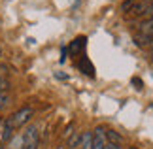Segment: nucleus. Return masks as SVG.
Segmentation results:
<instances>
[{
  "mask_svg": "<svg viewBox=\"0 0 153 149\" xmlns=\"http://www.w3.org/2000/svg\"><path fill=\"white\" fill-rule=\"evenodd\" d=\"M32 115H34V110L32 108H21V110H17L11 117H8V121H10V125L13 127L15 130L17 128H21V127H25V125L32 119Z\"/></svg>",
  "mask_w": 153,
  "mask_h": 149,
  "instance_id": "nucleus-1",
  "label": "nucleus"
},
{
  "mask_svg": "<svg viewBox=\"0 0 153 149\" xmlns=\"http://www.w3.org/2000/svg\"><path fill=\"white\" fill-rule=\"evenodd\" d=\"M21 149H38L40 144V136H38V127L36 125H30V127L25 128V132L21 136Z\"/></svg>",
  "mask_w": 153,
  "mask_h": 149,
  "instance_id": "nucleus-2",
  "label": "nucleus"
},
{
  "mask_svg": "<svg viewBox=\"0 0 153 149\" xmlns=\"http://www.w3.org/2000/svg\"><path fill=\"white\" fill-rule=\"evenodd\" d=\"M108 140H106V128L104 127H97L93 132V145L91 149H104Z\"/></svg>",
  "mask_w": 153,
  "mask_h": 149,
  "instance_id": "nucleus-3",
  "label": "nucleus"
},
{
  "mask_svg": "<svg viewBox=\"0 0 153 149\" xmlns=\"http://www.w3.org/2000/svg\"><path fill=\"white\" fill-rule=\"evenodd\" d=\"M85 42H87V40H85L83 36L76 38V40L72 42V44H70V55H78V53H79V51L85 47Z\"/></svg>",
  "mask_w": 153,
  "mask_h": 149,
  "instance_id": "nucleus-4",
  "label": "nucleus"
},
{
  "mask_svg": "<svg viewBox=\"0 0 153 149\" xmlns=\"http://www.w3.org/2000/svg\"><path fill=\"white\" fill-rule=\"evenodd\" d=\"M106 140H108L110 144H115V145L123 144V136L119 132H115V130H106Z\"/></svg>",
  "mask_w": 153,
  "mask_h": 149,
  "instance_id": "nucleus-5",
  "label": "nucleus"
},
{
  "mask_svg": "<svg viewBox=\"0 0 153 149\" xmlns=\"http://www.w3.org/2000/svg\"><path fill=\"white\" fill-rule=\"evenodd\" d=\"M140 32H142L146 38H151L153 36V17L148 19V21H144L142 25H140Z\"/></svg>",
  "mask_w": 153,
  "mask_h": 149,
  "instance_id": "nucleus-6",
  "label": "nucleus"
},
{
  "mask_svg": "<svg viewBox=\"0 0 153 149\" xmlns=\"http://www.w3.org/2000/svg\"><path fill=\"white\" fill-rule=\"evenodd\" d=\"M79 144H81V134L79 132H72L68 136V147L70 149H78Z\"/></svg>",
  "mask_w": 153,
  "mask_h": 149,
  "instance_id": "nucleus-7",
  "label": "nucleus"
},
{
  "mask_svg": "<svg viewBox=\"0 0 153 149\" xmlns=\"http://www.w3.org/2000/svg\"><path fill=\"white\" fill-rule=\"evenodd\" d=\"M91 145H93V132H85L81 134V144H79V147L81 149H91Z\"/></svg>",
  "mask_w": 153,
  "mask_h": 149,
  "instance_id": "nucleus-8",
  "label": "nucleus"
},
{
  "mask_svg": "<svg viewBox=\"0 0 153 149\" xmlns=\"http://www.w3.org/2000/svg\"><path fill=\"white\" fill-rule=\"evenodd\" d=\"M13 130H15V128L11 127L10 121L6 119V121H4V128H2V140H4V142H8L11 136H13Z\"/></svg>",
  "mask_w": 153,
  "mask_h": 149,
  "instance_id": "nucleus-9",
  "label": "nucleus"
},
{
  "mask_svg": "<svg viewBox=\"0 0 153 149\" xmlns=\"http://www.w3.org/2000/svg\"><path fill=\"white\" fill-rule=\"evenodd\" d=\"M8 89H10V81L4 76H0V93H6Z\"/></svg>",
  "mask_w": 153,
  "mask_h": 149,
  "instance_id": "nucleus-10",
  "label": "nucleus"
},
{
  "mask_svg": "<svg viewBox=\"0 0 153 149\" xmlns=\"http://www.w3.org/2000/svg\"><path fill=\"white\" fill-rule=\"evenodd\" d=\"M8 102H10V96L6 93H0V110H4L8 106Z\"/></svg>",
  "mask_w": 153,
  "mask_h": 149,
  "instance_id": "nucleus-11",
  "label": "nucleus"
},
{
  "mask_svg": "<svg viewBox=\"0 0 153 149\" xmlns=\"http://www.w3.org/2000/svg\"><path fill=\"white\" fill-rule=\"evenodd\" d=\"M132 83L136 85V89H142V81H140L138 77H134V79H132Z\"/></svg>",
  "mask_w": 153,
  "mask_h": 149,
  "instance_id": "nucleus-12",
  "label": "nucleus"
},
{
  "mask_svg": "<svg viewBox=\"0 0 153 149\" xmlns=\"http://www.w3.org/2000/svg\"><path fill=\"white\" fill-rule=\"evenodd\" d=\"M104 149H121V147H119V145H115V144H106Z\"/></svg>",
  "mask_w": 153,
  "mask_h": 149,
  "instance_id": "nucleus-13",
  "label": "nucleus"
},
{
  "mask_svg": "<svg viewBox=\"0 0 153 149\" xmlns=\"http://www.w3.org/2000/svg\"><path fill=\"white\" fill-rule=\"evenodd\" d=\"M148 13H149V15H151V17H153V4H151V6H149V10H148Z\"/></svg>",
  "mask_w": 153,
  "mask_h": 149,
  "instance_id": "nucleus-14",
  "label": "nucleus"
},
{
  "mask_svg": "<svg viewBox=\"0 0 153 149\" xmlns=\"http://www.w3.org/2000/svg\"><path fill=\"white\" fill-rule=\"evenodd\" d=\"M4 72H6V68H4V66H0V76H4Z\"/></svg>",
  "mask_w": 153,
  "mask_h": 149,
  "instance_id": "nucleus-15",
  "label": "nucleus"
},
{
  "mask_svg": "<svg viewBox=\"0 0 153 149\" xmlns=\"http://www.w3.org/2000/svg\"><path fill=\"white\" fill-rule=\"evenodd\" d=\"M148 44H149V45H151V47H153V36H151V38H149V42H148Z\"/></svg>",
  "mask_w": 153,
  "mask_h": 149,
  "instance_id": "nucleus-16",
  "label": "nucleus"
},
{
  "mask_svg": "<svg viewBox=\"0 0 153 149\" xmlns=\"http://www.w3.org/2000/svg\"><path fill=\"white\" fill-rule=\"evenodd\" d=\"M0 59H2V49H0Z\"/></svg>",
  "mask_w": 153,
  "mask_h": 149,
  "instance_id": "nucleus-17",
  "label": "nucleus"
},
{
  "mask_svg": "<svg viewBox=\"0 0 153 149\" xmlns=\"http://www.w3.org/2000/svg\"><path fill=\"white\" fill-rule=\"evenodd\" d=\"M151 59H153V49H151Z\"/></svg>",
  "mask_w": 153,
  "mask_h": 149,
  "instance_id": "nucleus-18",
  "label": "nucleus"
},
{
  "mask_svg": "<svg viewBox=\"0 0 153 149\" xmlns=\"http://www.w3.org/2000/svg\"><path fill=\"white\" fill-rule=\"evenodd\" d=\"M128 149H136V147H128Z\"/></svg>",
  "mask_w": 153,
  "mask_h": 149,
  "instance_id": "nucleus-19",
  "label": "nucleus"
},
{
  "mask_svg": "<svg viewBox=\"0 0 153 149\" xmlns=\"http://www.w3.org/2000/svg\"><path fill=\"white\" fill-rule=\"evenodd\" d=\"M57 149H64V147H57Z\"/></svg>",
  "mask_w": 153,
  "mask_h": 149,
  "instance_id": "nucleus-20",
  "label": "nucleus"
},
{
  "mask_svg": "<svg viewBox=\"0 0 153 149\" xmlns=\"http://www.w3.org/2000/svg\"><path fill=\"white\" fill-rule=\"evenodd\" d=\"M0 149H4V147H0Z\"/></svg>",
  "mask_w": 153,
  "mask_h": 149,
  "instance_id": "nucleus-21",
  "label": "nucleus"
}]
</instances>
